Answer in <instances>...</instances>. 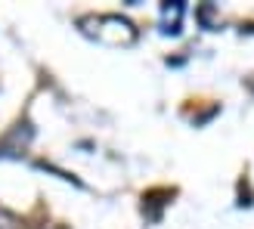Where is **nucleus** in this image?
I'll return each instance as SVG.
<instances>
[{
  "label": "nucleus",
  "mask_w": 254,
  "mask_h": 229,
  "mask_svg": "<svg viewBox=\"0 0 254 229\" xmlns=\"http://www.w3.org/2000/svg\"><path fill=\"white\" fill-rule=\"evenodd\" d=\"M0 229H19V220L9 211H0Z\"/></svg>",
  "instance_id": "f257e3e1"
}]
</instances>
